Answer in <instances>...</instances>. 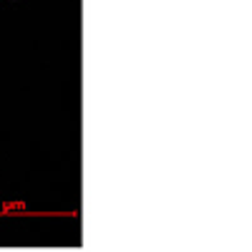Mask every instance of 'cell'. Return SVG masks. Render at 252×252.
<instances>
[]
</instances>
